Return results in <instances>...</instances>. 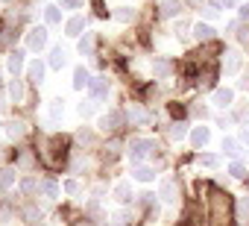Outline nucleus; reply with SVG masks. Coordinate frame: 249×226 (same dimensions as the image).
<instances>
[{
    "label": "nucleus",
    "instance_id": "obj_23",
    "mask_svg": "<svg viewBox=\"0 0 249 226\" xmlns=\"http://www.w3.org/2000/svg\"><path fill=\"white\" fill-rule=\"evenodd\" d=\"M9 97H12L15 103L24 97V85H21V79H12V82H9Z\"/></svg>",
    "mask_w": 249,
    "mask_h": 226
},
{
    "label": "nucleus",
    "instance_id": "obj_36",
    "mask_svg": "<svg viewBox=\"0 0 249 226\" xmlns=\"http://www.w3.org/2000/svg\"><path fill=\"white\" fill-rule=\"evenodd\" d=\"M21 188L30 194V191H36V188H38V182H36V179H24V182H21Z\"/></svg>",
    "mask_w": 249,
    "mask_h": 226
},
{
    "label": "nucleus",
    "instance_id": "obj_33",
    "mask_svg": "<svg viewBox=\"0 0 249 226\" xmlns=\"http://www.w3.org/2000/svg\"><path fill=\"white\" fill-rule=\"evenodd\" d=\"M18 165H21V168H33V165H36V159H33V153H21V159H18Z\"/></svg>",
    "mask_w": 249,
    "mask_h": 226
},
{
    "label": "nucleus",
    "instance_id": "obj_30",
    "mask_svg": "<svg viewBox=\"0 0 249 226\" xmlns=\"http://www.w3.org/2000/svg\"><path fill=\"white\" fill-rule=\"evenodd\" d=\"M229 173H231L234 179H243V176H246V168H243L240 162H231V168H229Z\"/></svg>",
    "mask_w": 249,
    "mask_h": 226
},
{
    "label": "nucleus",
    "instance_id": "obj_28",
    "mask_svg": "<svg viewBox=\"0 0 249 226\" xmlns=\"http://www.w3.org/2000/svg\"><path fill=\"white\" fill-rule=\"evenodd\" d=\"M62 112H65L62 100H53V103H50V118H53V121H59V118H62Z\"/></svg>",
    "mask_w": 249,
    "mask_h": 226
},
{
    "label": "nucleus",
    "instance_id": "obj_21",
    "mask_svg": "<svg viewBox=\"0 0 249 226\" xmlns=\"http://www.w3.org/2000/svg\"><path fill=\"white\" fill-rule=\"evenodd\" d=\"M79 53L82 56H94V36L91 33H85V38L79 41Z\"/></svg>",
    "mask_w": 249,
    "mask_h": 226
},
{
    "label": "nucleus",
    "instance_id": "obj_12",
    "mask_svg": "<svg viewBox=\"0 0 249 226\" xmlns=\"http://www.w3.org/2000/svg\"><path fill=\"white\" fill-rule=\"evenodd\" d=\"M237 71H240V53L229 50V53H226V74H229V76H234Z\"/></svg>",
    "mask_w": 249,
    "mask_h": 226
},
{
    "label": "nucleus",
    "instance_id": "obj_24",
    "mask_svg": "<svg viewBox=\"0 0 249 226\" xmlns=\"http://www.w3.org/2000/svg\"><path fill=\"white\" fill-rule=\"evenodd\" d=\"M185 135H188V130H185V124H173V127H170V138H173V141H182Z\"/></svg>",
    "mask_w": 249,
    "mask_h": 226
},
{
    "label": "nucleus",
    "instance_id": "obj_2",
    "mask_svg": "<svg viewBox=\"0 0 249 226\" xmlns=\"http://www.w3.org/2000/svg\"><path fill=\"white\" fill-rule=\"evenodd\" d=\"M120 127H123V112H120V109H111L108 115L100 118V130H103V132H117Z\"/></svg>",
    "mask_w": 249,
    "mask_h": 226
},
{
    "label": "nucleus",
    "instance_id": "obj_32",
    "mask_svg": "<svg viewBox=\"0 0 249 226\" xmlns=\"http://www.w3.org/2000/svg\"><path fill=\"white\" fill-rule=\"evenodd\" d=\"M41 191H44L50 200H56V197H59V188H56V182H44V185H41Z\"/></svg>",
    "mask_w": 249,
    "mask_h": 226
},
{
    "label": "nucleus",
    "instance_id": "obj_4",
    "mask_svg": "<svg viewBox=\"0 0 249 226\" xmlns=\"http://www.w3.org/2000/svg\"><path fill=\"white\" fill-rule=\"evenodd\" d=\"M159 194H161L164 203H176V197H179V185H176V179H161Z\"/></svg>",
    "mask_w": 249,
    "mask_h": 226
},
{
    "label": "nucleus",
    "instance_id": "obj_15",
    "mask_svg": "<svg viewBox=\"0 0 249 226\" xmlns=\"http://www.w3.org/2000/svg\"><path fill=\"white\" fill-rule=\"evenodd\" d=\"M237 223H249V197H240L237 200Z\"/></svg>",
    "mask_w": 249,
    "mask_h": 226
},
{
    "label": "nucleus",
    "instance_id": "obj_8",
    "mask_svg": "<svg viewBox=\"0 0 249 226\" xmlns=\"http://www.w3.org/2000/svg\"><path fill=\"white\" fill-rule=\"evenodd\" d=\"M208 138H211V132H208V127H196L194 132H191V144L199 150V147H205L208 144Z\"/></svg>",
    "mask_w": 249,
    "mask_h": 226
},
{
    "label": "nucleus",
    "instance_id": "obj_43",
    "mask_svg": "<svg viewBox=\"0 0 249 226\" xmlns=\"http://www.w3.org/2000/svg\"><path fill=\"white\" fill-rule=\"evenodd\" d=\"M76 226H91V223H88V220H79V223H76Z\"/></svg>",
    "mask_w": 249,
    "mask_h": 226
},
{
    "label": "nucleus",
    "instance_id": "obj_22",
    "mask_svg": "<svg viewBox=\"0 0 249 226\" xmlns=\"http://www.w3.org/2000/svg\"><path fill=\"white\" fill-rule=\"evenodd\" d=\"M21 68H24V53H21V50H15V53L9 56V71H12V74H18Z\"/></svg>",
    "mask_w": 249,
    "mask_h": 226
},
{
    "label": "nucleus",
    "instance_id": "obj_44",
    "mask_svg": "<svg viewBox=\"0 0 249 226\" xmlns=\"http://www.w3.org/2000/svg\"><path fill=\"white\" fill-rule=\"evenodd\" d=\"M0 112H3V97H0Z\"/></svg>",
    "mask_w": 249,
    "mask_h": 226
},
{
    "label": "nucleus",
    "instance_id": "obj_39",
    "mask_svg": "<svg viewBox=\"0 0 249 226\" xmlns=\"http://www.w3.org/2000/svg\"><path fill=\"white\" fill-rule=\"evenodd\" d=\"M91 112H94V103H82L79 106V115H91Z\"/></svg>",
    "mask_w": 249,
    "mask_h": 226
},
{
    "label": "nucleus",
    "instance_id": "obj_13",
    "mask_svg": "<svg viewBox=\"0 0 249 226\" xmlns=\"http://www.w3.org/2000/svg\"><path fill=\"white\" fill-rule=\"evenodd\" d=\"M88 91H91L94 97H106V94H108V82H106L103 76H97V79L88 82Z\"/></svg>",
    "mask_w": 249,
    "mask_h": 226
},
{
    "label": "nucleus",
    "instance_id": "obj_40",
    "mask_svg": "<svg viewBox=\"0 0 249 226\" xmlns=\"http://www.w3.org/2000/svg\"><path fill=\"white\" fill-rule=\"evenodd\" d=\"M79 141H85V144H91V141H94V135H91L88 130H82V132H79Z\"/></svg>",
    "mask_w": 249,
    "mask_h": 226
},
{
    "label": "nucleus",
    "instance_id": "obj_29",
    "mask_svg": "<svg viewBox=\"0 0 249 226\" xmlns=\"http://www.w3.org/2000/svg\"><path fill=\"white\" fill-rule=\"evenodd\" d=\"M6 132H9V138H21V135H24V124H21V121H15V124H9V130H6Z\"/></svg>",
    "mask_w": 249,
    "mask_h": 226
},
{
    "label": "nucleus",
    "instance_id": "obj_1",
    "mask_svg": "<svg viewBox=\"0 0 249 226\" xmlns=\"http://www.w3.org/2000/svg\"><path fill=\"white\" fill-rule=\"evenodd\" d=\"M229 214H231L229 194H223V191H214V197H211V217L217 220V226H226Z\"/></svg>",
    "mask_w": 249,
    "mask_h": 226
},
{
    "label": "nucleus",
    "instance_id": "obj_38",
    "mask_svg": "<svg viewBox=\"0 0 249 226\" xmlns=\"http://www.w3.org/2000/svg\"><path fill=\"white\" fill-rule=\"evenodd\" d=\"M38 217H41V211H38V208H27V220H33V223H36Z\"/></svg>",
    "mask_w": 249,
    "mask_h": 226
},
{
    "label": "nucleus",
    "instance_id": "obj_37",
    "mask_svg": "<svg viewBox=\"0 0 249 226\" xmlns=\"http://www.w3.org/2000/svg\"><path fill=\"white\" fill-rule=\"evenodd\" d=\"M65 191H68V194H76V191H79V182H73V179L65 182Z\"/></svg>",
    "mask_w": 249,
    "mask_h": 226
},
{
    "label": "nucleus",
    "instance_id": "obj_25",
    "mask_svg": "<svg viewBox=\"0 0 249 226\" xmlns=\"http://www.w3.org/2000/svg\"><path fill=\"white\" fill-rule=\"evenodd\" d=\"M117 223H123V226H129V223H135V211H129V208H123V211L117 214Z\"/></svg>",
    "mask_w": 249,
    "mask_h": 226
},
{
    "label": "nucleus",
    "instance_id": "obj_17",
    "mask_svg": "<svg viewBox=\"0 0 249 226\" xmlns=\"http://www.w3.org/2000/svg\"><path fill=\"white\" fill-rule=\"evenodd\" d=\"M65 56H68V53H65L62 47H53V50H50V68H56V71H59V68L65 65Z\"/></svg>",
    "mask_w": 249,
    "mask_h": 226
},
{
    "label": "nucleus",
    "instance_id": "obj_6",
    "mask_svg": "<svg viewBox=\"0 0 249 226\" xmlns=\"http://www.w3.org/2000/svg\"><path fill=\"white\" fill-rule=\"evenodd\" d=\"M27 44H30V50H41L44 44H47V30H33L30 33V38H27Z\"/></svg>",
    "mask_w": 249,
    "mask_h": 226
},
{
    "label": "nucleus",
    "instance_id": "obj_3",
    "mask_svg": "<svg viewBox=\"0 0 249 226\" xmlns=\"http://www.w3.org/2000/svg\"><path fill=\"white\" fill-rule=\"evenodd\" d=\"M153 153V141H147V138H135L132 144H129V159L132 162H141V159H147Z\"/></svg>",
    "mask_w": 249,
    "mask_h": 226
},
{
    "label": "nucleus",
    "instance_id": "obj_14",
    "mask_svg": "<svg viewBox=\"0 0 249 226\" xmlns=\"http://www.w3.org/2000/svg\"><path fill=\"white\" fill-rule=\"evenodd\" d=\"M132 176H135L138 182H153V179H156V170L147 168V165H138V168L132 170Z\"/></svg>",
    "mask_w": 249,
    "mask_h": 226
},
{
    "label": "nucleus",
    "instance_id": "obj_18",
    "mask_svg": "<svg viewBox=\"0 0 249 226\" xmlns=\"http://www.w3.org/2000/svg\"><path fill=\"white\" fill-rule=\"evenodd\" d=\"M27 76H30V82H41V76H44V65H41V62H33V65L27 68Z\"/></svg>",
    "mask_w": 249,
    "mask_h": 226
},
{
    "label": "nucleus",
    "instance_id": "obj_26",
    "mask_svg": "<svg viewBox=\"0 0 249 226\" xmlns=\"http://www.w3.org/2000/svg\"><path fill=\"white\" fill-rule=\"evenodd\" d=\"M44 18H47V24H59V21H62V12H59L56 6H47V12H44Z\"/></svg>",
    "mask_w": 249,
    "mask_h": 226
},
{
    "label": "nucleus",
    "instance_id": "obj_9",
    "mask_svg": "<svg viewBox=\"0 0 249 226\" xmlns=\"http://www.w3.org/2000/svg\"><path fill=\"white\" fill-rule=\"evenodd\" d=\"M114 197L120 200V203H129L135 194H132V182H117L114 185Z\"/></svg>",
    "mask_w": 249,
    "mask_h": 226
},
{
    "label": "nucleus",
    "instance_id": "obj_42",
    "mask_svg": "<svg viewBox=\"0 0 249 226\" xmlns=\"http://www.w3.org/2000/svg\"><path fill=\"white\" fill-rule=\"evenodd\" d=\"M240 141H246V144H249V124H246V127L240 130Z\"/></svg>",
    "mask_w": 249,
    "mask_h": 226
},
{
    "label": "nucleus",
    "instance_id": "obj_16",
    "mask_svg": "<svg viewBox=\"0 0 249 226\" xmlns=\"http://www.w3.org/2000/svg\"><path fill=\"white\" fill-rule=\"evenodd\" d=\"M182 12V3H179V0H164V3H161V15L164 18H173V15H179Z\"/></svg>",
    "mask_w": 249,
    "mask_h": 226
},
{
    "label": "nucleus",
    "instance_id": "obj_35",
    "mask_svg": "<svg viewBox=\"0 0 249 226\" xmlns=\"http://www.w3.org/2000/svg\"><path fill=\"white\" fill-rule=\"evenodd\" d=\"M199 165H205V168H214V165H217V156H199Z\"/></svg>",
    "mask_w": 249,
    "mask_h": 226
},
{
    "label": "nucleus",
    "instance_id": "obj_11",
    "mask_svg": "<svg viewBox=\"0 0 249 226\" xmlns=\"http://www.w3.org/2000/svg\"><path fill=\"white\" fill-rule=\"evenodd\" d=\"M194 38H196V41H211V38H214V27H208V24H194Z\"/></svg>",
    "mask_w": 249,
    "mask_h": 226
},
{
    "label": "nucleus",
    "instance_id": "obj_34",
    "mask_svg": "<svg viewBox=\"0 0 249 226\" xmlns=\"http://www.w3.org/2000/svg\"><path fill=\"white\" fill-rule=\"evenodd\" d=\"M132 15H135L132 9H117V12H114V18H117V21H132Z\"/></svg>",
    "mask_w": 249,
    "mask_h": 226
},
{
    "label": "nucleus",
    "instance_id": "obj_10",
    "mask_svg": "<svg viewBox=\"0 0 249 226\" xmlns=\"http://www.w3.org/2000/svg\"><path fill=\"white\" fill-rule=\"evenodd\" d=\"M82 30H85V18H79V15H73V18L65 24V33H68V36H82Z\"/></svg>",
    "mask_w": 249,
    "mask_h": 226
},
{
    "label": "nucleus",
    "instance_id": "obj_19",
    "mask_svg": "<svg viewBox=\"0 0 249 226\" xmlns=\"http://www.w3.org/2000/svg\"><path fill=\"white\" fill-rule=\"evenodd\" d=\"M88 82H91L88 71H85V68H76V71H73V88H85Z\"/></svg>",
    "mask_w": 249,
    "mask_h": 226
},
{
    "label": "nucleus",
    "instance_id": "obj_41",
    "mask_svg": "<svg viewBox=\"0 0 249 226\" xmlns=\"http://www.w3.org/2000/svg\"><path fill=\"white\" fill-rule=\"evenodd\" d=\"M62 6H68V9H76V6H79V0H62Z\"/></svg>",
    "mask_w": 249,
    "mask_h": 226
},
{
    "label": "nucleus",
    "instance_id": "obj_31",
    "mask_svg": "<svg viewBox=\"0 0 249 226\" xmlns=\"http://www.w3.org/2000/svg\"><path fill=\"white\" fill-rule=\"evenodd\" d=\"M167 74H170V62L159 59V62H156V76H167Z\"/></svg>",
    "mask_w": 249,
    "mask_h": 226
},
{
    "label": "nucleus",
    "instance_id": "obj_7",
    "mask_svg": "<svg viewBox=\"0 0 249 226\" xmlns=\"http://www.w3.org/2000/svg\"><path fill=\"white\" fill-rule=\"evenodd\" d=\"M231 100H234V91H231V88H217V91H214V103H217L220 109H229Z\"/></svg>",
    "mask_w": 249,
    "mask_h": 226
},
{
    "label": "nucleus",
    "instance_id": "obj_27",
    "mask_svg": "<svg viewBox=\"0 0 249 226\" xmlns=\"http://www.w3.org/2000/svg\"><path fill=\"white\" fill-rule=\"evenodd\" d=\"M223 150H226L229 156H237V153H240V144H237L234 138H226V141H223Z\"/></svg>",
    "mask_w": 249,
    "mask_h": 226
},
{
    "label": "nucleus",
    "instance_id": "obj_20",
    "mask_svg": "<svg viewBox=\"0 0 249 226\" xmlns=\"http://www.w3.org/2000/svg\"><path fill=\"white\" fill-rule=\"evenodd\" d=\"M12 182H15V170L12 168H3V170H0V191H6Z\"/></svg>",
    "mask_w": 249,
    "mask_h": 226
},
{
    "label": "nucleus",
    "instance_id": "obj_5",
    "mask_svg": "<svg viewBox=\"0 0 249 226\" xmlns=\"http://www.w3.org/2000/svg\"><path fill=\"white\" fill-rule=\"evenodd\" d=\"M126 115H129V121H132L135 127H147V124H150V115H147V112H144L138 103H132V106H129Z\"/></svg>",
    "mask_w": 249,
    "mask_h": 226
}]
</instances>
